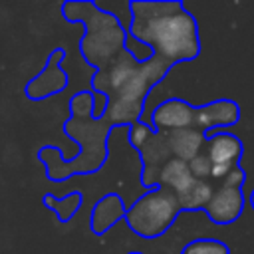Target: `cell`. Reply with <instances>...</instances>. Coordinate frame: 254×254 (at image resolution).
<instances>
[{
	"mask_svg": "<svg viewBox=\"0 0 254 254\" xmlns=\"http://www.w3.org/2000/svg\"><path fill=\"white\" fill-rule=\"evenodd\" d=\"M165 135H167V145H169L171 157L181 159L185 163H189L198 153H202L204 143H206V133L198 131L196 127L177 129V131H169Z\"/></svg>",
	"mask_w": 254,
	"mask_h": 254,
	"instance_id": "cell-12",
	"label": "cell"
},
{
	"mask_svg": "<svg viewBox=\"0 0 254 254\" xmlns=\"http://www.w3.org/2000/svg\"><path fill=\"white\" fill-rule=\"evenodd\" d=\"M109 121L101 119H75L69 117L64 125V131L75 139L83 153L71 157V161H62V151L54 145H46L38 151V159L46 165V177L52 181H65L71 175H83L97 171L107 159V135Z\"/></svg>",
	"mask_w": 254,
	"mask_h": 254,
	"instance_id": "cell-3",
	"label": "cell"
},
{
	"mask_svg": "<svg viewBox=\"0 0 254 254\" xmlns=\"http://www.w3.org/2000/svg\"><path fill=\"white\" fill-rule=\"evenodd\" d=\"M194 109L190 103H187L185 99H165L163 103H159L153 113H151V127L159 133H169V131H177V129H187V127H194Z\"/></svg>",
	"mask_w": 254,
	"mask_h": 254,
	"instance_id": "cell-9",
	"label": "cell"
},
{
	"mask_svg": "<svg viewBox=\"0 0 254 254\" xmlns=\"http://www.w3.org/2000/svg\"><path fill=\"white\" fill-rule=\"evenodd\" d=\"M194 183V177L190 175L189 163L171 157L159 171V187L173 190L175 194L185 192Z\"/></svg>",
	"mask_w": 254,
	"mask_h": 254,
	"instance_id": "cell-13",
	"label": "cell"
},
{
	"mask_svg": "<svg viewBox=\"0 0 254 254\" xmlns=\"http://www.w3.org/2000/svg\"><path fill=\"white\" fill-rule=\"evenodd\" d=\"M42 202L50 210L56 212V216L60 218V222H67L79 210V206L83 204V196H81V192H69L64 198H56L54 194H44Z\"/></svg>",
	"mask_w": 254,
	"mask_h": 254,
	"instance_id": "cell-15",
	"label": "cell"
},
{
	"mask_svg": "<svg viewBox=\"0 0 254 254\" xmlns=\"http://www.w3.org/2000/svg\"><path fill=\"white\" fill-rule=\"evenodd\" d=\"M214 192V185L210 181H198L194 179V183L181 194H177L181 210H196V208H204L210 200Z\"/></svg>",
	"mask_w": 254,
	"mask_h": 254,
	"instance_id": "cell-14",
	"label": "cell"
},
{
	"mask_svg": "<svg viewBox=\"0 0 254 254\" xmlns=\"http://www.w3.org/2000/svg\"><path fill=\"white\" fill-rule=\"evenodd\" d=\"M129 32L153 56L169 62L194 60L200 52L198 26L190 12L179 0H133Z\"/></svg>",
	"mask_w": 254,
	"mask_h": 254,
	"instance_id": "cell-2",
	"label": "cell"
},
{
	"mask_svg": "<svg viewBox=\"0 0 254 254\" xmlns=\"http://www.w3.org/2000/svg\"><path fill=\"white\" fill-rule=\"evenodd\" d=\"M250 206L254 208V189H252V192H250Z\"/></svg>",
	"mask_w": 254,
	"mask_h": 254,
	"instance_id": "cell-20",
	"label": "cell"
},
{
	"mask_svg": "<svg viewBox=\"0 0 254 254\" xmlns=\"http://www.w3.org/2000/svg\"><path fill=\"white\" fill-rule=\"evenodd\" d=\"M181 212L179 198L173 190L155 187L143 192L125 212L127 226L143 236V238H157L165 234L175 218Z\"/></svg>",
	"mask_w": 254,
	"mask_h": 254,
	"instance_id": "cell-5",
	"label": "cell"
},
{
	"mask_svg": "<svg viewBox=\"0 0 254 254\" xmlns=\"http://www.w3.org/2000/svg\"><path fill=\"white\" fill-rule=\"evenodd\" d=\"M183 254H230L228 246L220 240H210V238H200L192 240L183 248Z\"/></svg>",
	"mask_w": 254,
	"mask_h": 254,
	"instance_id": "cell-17",
	"label": "cell"
},
{
	"mask_svg": "<svg viewBox=\"0 0 254 254\" xmlns=\"http://www.w3.org/2000/svg\"><path fill=\"white\" fill-rule=\"evenodd\" d=\"M69 111H71V117H75V119H91V115H93V91H89V89L77 91L69 99Z\"/></svg>",
	"mask_w": 254,
	"mask_h": 254,
	"instance_id": "cell-16",
	"label": "cell"
},
{
	"mask_svg": "<svg viewBox=\"0 0 254 254\" xmlns=\"http://www.w3.org/2000/svg\"><path fill=\"white\" fill-rule=\"evenodd\" d=\"M204 153L212 163L210 179L222 181L234 167H238L242 157V143L232 133H214L206 137Z\"/></svg>",
	"mask_w": 254,
	"mask_h": 254,
	"instance_id": "cell-7",
	"label": "cell"
},
{
	"mask_svg": "<svg viewBox=\"0 0 254 254\" xmlns=\"http://www.w3.org/2000/svg\"><path fill=\"white\" fill-rule=\"evenodd\" d=\"M127 206L123 202V198L117 192H109L105 196H101L93 208H91V230L95 234H105L109 228H113L121 218H125Z\"/></svg>",
	"mask_w": 254,
	"mask_h": 254,
	"instance_id": "cell-11",
	"label": "cell"
},
{
	"mask_svg": "<svg viewBox=\"0 0 254 254\" xmlns=\"http://www.w3.org/2000/svg\"><path fill=\"white\" fill-rule=\"evenodd\" d=\"M64 60H65V52L64 50H54L52 52V56L46 62L44 69L34 79L28 81V85H26V97L28 99L40 101V99H46V97L65 89L67 73L62 67Z\"/></svg>",
	"mask_w": 254,
	"mask_h": 254,
	"instance_id": "cell-8",
	"label": "cell"
},
{
	"mask_svg": "<svg viewBox=\"0 0 254 254\" xmlns=\"http://www.w3.org/2000/svg\"><path fill=\"white\" fill-rule=\"evenodd\" d=\"M131 254H141V252H131Z\"/></svg>",
	"mask_w": 254,
	"mask_h": 254,
	"instance_id": "cell-21",
	"label": "cell"
},
{
	"mask_svg": "<svg viewBox=\"0 0 254 254\" xmlns=\"http://www.w3.org/2000/svg\"><path fill=\"white\" fill-rule=\"evenodd\" d=\"M189 169H190V175L198 181H208L210 179V173H212V163L210 159L206 157V153H198L194 159L189 161Z\"/></svg>",
	"mask_w": 254,
	"mask_h": 254,
	"instance_id": "cell-18",
	"label": "cell"
},
{
	"mask_svg": "<svg viewBox=\"0 0 254 254\" xmlns=\"http://www.w3.org/2000/svg\"><path fill=\"white\" fill-rule=\"evenodd\" d=\"M244 171L234 167L222 181H218V187H214V192L204 206L208 218L216 224H230L234 222L244 208V194H242V185H244Z\"/></svg>",
	"mask_w": 254,
	"mask_h": 254,
	"instance_id": "cell-6",
	"label": "cell"
},
{
	"mask_svg": "<svg viewBox=\"0 0 254 254\" xmlns=\"http://www.w3.org/2000/svg\"><path fill=\"white\" fill-rule=\"evenodd\" d=\"M171 67L169 62L153 54L147 60H139L129 48H125L103 69H97L91 77V89L107 95L103 117L109 125L137 123L145 105V95L169 73Z\"/></svg>",
	"mask_w": 254,
	"mask_h": 254,
	"instance_id": "cell-1",
	"label": "cell"
},
{
	"mask_svg": "<svg viewBox=\"0 0 254 254\" xmlns=\"http://www.w3.org/2000/svg\"><path fill=\"white\" fill-rule=\"evenodd\" d=\"M240 119V107L230 99H216L194 109V127L208 133L216 127H230Z\"/></svg>",
	"mask_w": 254,
	"mask_h": 254,
	"instance_id": "cell-10",
	"label": "cell"
},
{
	"mask_svg": "<svg viewBox=\"0 0 254 254\" xmlns=\"http://www.w3.org/2000/svg\"><path fill=\"white\" fill-rule=\"evenodd\" d=\"M62 12L65 20L83 24L85 32L79 42V52L91 67L103 69L125 50L127 32L115 14L101 10L93 2L75 0L65 2L62 6Z\"/></svg>",
	"mask_w": 254,
	"mask_h": 254,
	"instance_id": "cell-4",
	"label": "cell"
},
{
	"mask_svg": "<svg viewBox=\"0 0 254 254\" xmlns=\"http://www.w3.org/2000/svg\"><path fill=\"white\" fill-rule=\"evenodd\" d=\"M153 127L149 125V123H145V121H137V123H133L131 125V131H129V141H131V145L135 147V149H139L151 135H153Z\"/></svg>",
	"mask_w": 254,
	"mask_h": 254,
	"instance_id": "cell-19",
	"label": "cell"
}]
</instances>
